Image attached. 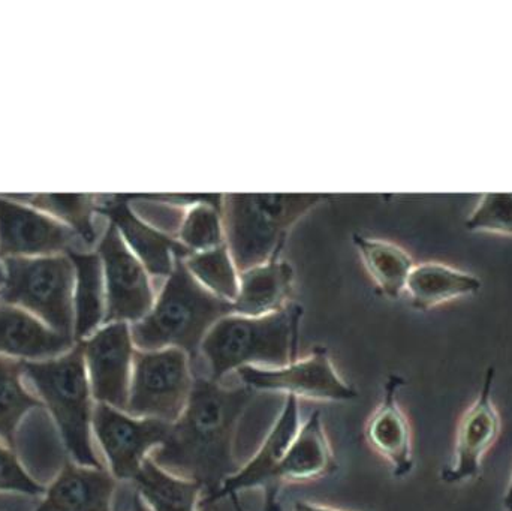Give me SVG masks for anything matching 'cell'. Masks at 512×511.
Returning a JSON list of instances; mask_svg holds the SVG:
<instances>
[{
	"mask_svg": "<svg viewBox=\"0 0 512 511\" xmlns=\"http://www.w3.org/2000/svg\"><path fill=\"white\" fill-rule=\"evenodd\" d=\"M255 395L243 384L230 387L195 377L185 411L153 453L159 467L203 486L201 507L242 467L236 458V435Z\"/></svg>",
	"mask_w": 512,
	"mask_h": 511,
	"instance_id": "cell-1",
	"label": "cell"
},
{
	"mask_svg": "<svg viewBox=\"0 0 512 511\" xmlns=\"http://www.w3.org/2000/svg\"><path fill=\"white\" fill-rule=\"evenodd\" d=\"M303 309L289 303L273 314H230L207 333L200 356L207 377L224 383L243 368H280L298 359V338Z\"/></svg>",
	"mask_w": 512,
	"mask_h": 511,
	"instance_id": "cell-2",
	"label": "cell"
},
{
	"mask_svg": "<svg viewBox=\"0 0 512 511\" xmlns=\"http://www.w3.org/2000/svg\"><path fill=\"white\" fill-rule=\"evenodd\" d=\"M230 314H234L233 303L201 287L186 269L185 258H177L149 314L131 324L132 338L137 350L176 348L185 351L194 362L207 333Z\"/></svg>",
	"mask_w": 512,
	"mask_h": 511,
	"instance_id": "cell-3",
	"label": "cell"
},
{
	"mask_svg": "<svg viewBox=\"0 0 512 511\" xmlns=\"http://www.w3.org/2000/svg\"><path fill=\"white\" fill-rule=\"evenodd\" d=\"M322 200L321 194L224 195L225 245L240 273L276 260L289 230Z\"/></svg>",
	"mask_w": 512,
	"mask_h": 511,
	"instance_id": "cell-4",
	"label": "cell"
},
{
	"mask_svg": "<svg viewBox=\"0 0 512 511\" xmlns=\"http://www.w3.org/2000/svg\"><path fill=\"white\" fill-rule=\"evenodd\" d=\"M23 371L53 414L74 461L81 467L102 468L92 446L95 405L80 342L54 359L23 360Z\"/></svg>",
	"mask_w": 512,
	"mask_h": 511,
	"instance_id": "cell-5",
	"label": "cell"
},
{
	"mask_svg": "<svg viewBox=\"0 0 512 511\" xmlns=\"http://www.w3.org/2000/svg\"><path fill=\"white\" fill-rule=\"evenodd\" d=\"M2 302L74 338L75 267L69 254L3 260ZM75 339V338H74Z\"/></svg>",
	"mask_w": 512,
	"mask_h": 511,
	"instance_id": "cell-6",
	"label": "cell"
},
{
	"mask_svg": "<svg viewBox=\"0 0 512 511\" xmlns=\"http://www.w3.org/2000/svg\"><path fill=\"white\" fill-rule=\"evenodd\" d=\"M192 359L182 350H137L126 413L174 423L194 389Z\"/></svg>",
	"mask_w": 512,
	"mask_h": 511,
	"instance_id": "cell-7",
	"label": "cell"
},
{
	"mask_svg": "<svg viewBox=\"0 0 512 511\" xmlns=\"http://www.w3.org/2000/svg\"><path fill=\"white\" fill-rule=\"evenodd\" d=\"M96 252L104 270V324H135L143 320L158 294L152 275L129 249L113 224L108 225Z\"/></svg>",
	"mask_w": 512,
	"mask_h": 511,
	"instance_id": "cell-8",
	"label": "cell"
},
{
	"mask_svg": "<svg viewBox=\"0 0 512 511\" xmlns=\"http://www.w3.org/2000/svg\"><path fill=\"white\" fill-rule=\"evenodd\" d=\"M236 375L255 393H280L285 398L319 402H352L358 398L357 389L336 371L330 354L322 347L280 368H243Z\"/></svg>",
	"mask_w": 512,
	"mask_h": 511,
	"instance_id": "cell-9",
	"label": "cell"
},
{
	"mask_svg": "<svg viewBox=\"0 0 512 511\" xmlns=\"http://www.w3.org/2000/svg\"><path fill=\"white\" fill-rule=\"evenodd\" d=\"M170 423L131 416L110 405L96 404L92 429L116 480L134 482L147 459L162 447Z\"/></svg>",
	"mask_w": 512,
	"mask_h": 511,
	"instance_id": "cell-10",
	"label": "cell"
},
{
	"mask_svg": "<svg viewBox=\"0 0 512 511\" xmlns=\"http://www.w3.org/2000/svg\"><path fill=\"white\" fill-rule=\"evenodd\" d=\"M80 344L96 404L126 411L137 353L131 324H104Z\"/></svg>",
	"mask_w": 512,
	"mask_h": 511,
	"instance_id": "cell-11",
	"label": "cell"
},
{
	"mask_svg": "<svg viewBox=\"0 0 512 511\" xmlns=\"http://www.w3.org/2000/svg\"><path fill=\"white\" fill-rule=\"evenodd\" d=\"M77 240L74 230L47 213L0 195V260L71 254Z\"/></svg>",
	"mask_w": 512,
	"mask_h": 511,
	"instance_id": "cell-12",
	"label": "cell"
},
{
	"mask_svg": "<svg viewBox=\"0 0 512 511\" xmlns=\"http://www.w3.org/2000/svg\"><path fill=\"white\" fill-rule=\"evenodd\" d=\"M495 377V368L487 369L480 395L460 419L456 438V462L441 471V480L447 485L477 479L484 456L499 440L502 422L492 399Z\"/></svg>",
	"mask_w": 512,
	"mask_h": 511,
	"instance_id": "cell-13",
	"label": "cell"
},
{
	"mask_svg": "<svg viewBox=\"0 0 512 511\" xmlns=\"http://www.w3.org/2000/svg\"><path fill=\"white\" fill-rule=\"evenodd\" d=\"M336 470V456L325 432L321 411H313L298 429L271 477L268 491L264 494V511H282L277 498L283 485L324 479Z\"/></svg>",
	"mask_w": 512,
	"mask_h": 511,
	"instance_id": "cell-14",
	"label": "cell"
},
{
	"mask_svg": "<svg viewBox=\"0 0 512 511\" xmlns=\"http://www.w3.org/2000/svg\"><path fill=\"white\" fill-rule=\"evenodd\" d=\"M300 426V399L286 396L279 416L259 444L255 455L242 465L240 470L203 504V507L221 500H228L233 495H239L240 492L251 491V489H262L265 494L274 471L282 462Z\"/></svg>",
	"mask_w": 512,
	"mask_h": 511,
	"instance_id": "cell-15",
	"label": "cell"
},
{
	"mask_svg": "<svg viewBox=\"0 0 512 511\" xmlns=\"http://www.w3.org/2000/svg\"><path fill=\"white\" fill-rule=\"evenodd\" d=\"M405 383L400 375H388L381 402L364 426L367 444L388 462L396 479H403L414 470L411 423L397 398Z\"/></svg>",
	"mask_w": 512,
	"mask_h": 511,
	"instance_id": "cell-16",
	"label": "cell"
},
{
	"mask_svg": "<svg viewBox=\"0 0 512 511\" xmlns=\"http://www.w3.org/2000/svg\"><path fill=\"white\" fill-rule=\"evenodd\" d=\"M98 203L96 212L107 215L111 224L119 230L132 252L137 255L153 279H165L173 272L177 258H186L191 252L177 239L159 233L141 221L123 197H108Z\"/></svg>",
	"mask_w": 512,
	"mask_h": 511,
	"instance_id": "cell-17",
	"label": "cell"
},
{
	"mask_svg": "<svg viewBox=\"0 0 512 511\" xmlns=\"http://www.w3.org/2000/svg\"><path fill=\"white\" fill-rule=\"evenodd\" d=\"M75 344L74 338L54 332L29 312L0 300V356L38 362L62 356Z\"/></svg>",
	"mask_w": 512,
	"mask_h": 511,
	"instance_id": "cell-18",
	"label": "cell"
},
{
	"mask_svg": "<svg viewBox=\"0 0 512 511\" xmlns=\"http://www.w3.org/2000/svg\"><path fill=\"white\" fill-rule=\"evenodd\" d=\"M116 485L104 468L66 464L36 511H113Z\"/></svg>",
	"mask_w": 512,
	"mask_h": 511,
	"instance_id": "cell-19",
	"label": "cell"
},
{
	"mask_svg": "<svg viewBox=\"0 0 512 511\" xmlns=\"http://www.w3.org/2000/svg\"><path fill=\"white\" fill-rule=\"evenodd\" d=\"M294 269L288 261L271 260L240 273V290L234 300V314H273L289 305Z\"/></svg>",
	"mask_w": 512,
	"mask_h": 511,
	"instance_id": "cell-20",
	"label": "cell"
},
{
	"mask_svg": "<svg viewBox=\"0 0 512 511\" xmlns=\"http://www.w3.org/2000/svg\"><path fill=\"white\" fill-rule=\"evenodd\" d=\"M481 285V279L472 273L448 264L423 263L412 269L405 291L414 308L427 311L462 297L474 296L481 290Z\"/></svg>",
	"mask_w": 512,
	"mask_h": 511,
	"instance_id": "cell-21",
	"label": "cell"
},
{
	"mask_svg": "<svg viewBox=\"0 0 512 511\" xmlns=\"http://www.w3.org/2000/svg\"><path fill=\"white\" fill-rule=\"evenodd\" d=\"M75 267L74 338L84 341L104 324L105 282L98 252H71Z\"/></svg>",
	"mask_w": 512,
	"mask_h": 511,
	"instance_id": "cell-22",
	"label": "cell"
},
{
	"mask_svg": "<svg viewBox=\"0 0 512 511\" xmlns=\"http://www.w3.org/2000/svg\"><path fill=\"white\" fill-rule=\"evenodd\" d=\"M134 483L150 511H198L204 498L200 483L159 467L152 458L147 459Z\"/></svg>",
	"mask_w": 512,
	"mask_h": 511,
	"instance_id": "cell-23",
	"label": "cell"
},
{
	"mask_svg": "<svg viewBox=\"0 0 512 511\" xmlns=\"http://www.w3.org/2000/svg\"><path fill=\"white\" fill-rule=\"evenodd\" d=\"M27 206L47 213L51 218L65 224L86 243L93 245L96 240L95 216L96 197L83 194H35L9 195Z\"/></svg>",
	"mask_w": 512,
	"mask_h": 511,
	"instance_id": "cell-24",
	"label": "cell"
},
{
	"mask_svg": "<svg viewBox=\"0 0 512 511\" xmlns=\"http://www.w3.org/2000/svg\"><path fill=\"white\" fill-rule=\"evenodd\" d=\"M358 248L370 275L387 296L399 297L405 291L406 282L415 264L411 255L385 240L360 239Z\"/></svg>",
	"mask_w": 512,
	"mask_h": 511,
	"instance_id": "cell-25",
	"label": "cell"
},
{
	"mask_svg": "<svg viewBox=\"0 0 512 511\" xmlns=\"http://www.w3.org/2000/svg\"><path fill=\"white\" fill-rule=\"evenodd\" d=\"M186 269L213 296L234 303L240 290V270L227 245L195 252L185 258Z\"/></svg>",
	"mask_w": 512,
	"mask_h": 511,
	"instance_id": "cell-26",
	"label": "cell"
},
{
	"mask_svg": "<svg viewBox=\"0 0 512 511\" xmlns=\"http://www.w3.org/2000/svg\"><path fill=\"white\" fill-rule=\"evenodd\" d=\"M23 362L0 356V440L14 449V434L27 411L41 407L21 384Z\"/></svg>",
	"mask_w": 512,
	"mask_h": 511,
	"instance_id": "cell-27",
	"label": "cell"
},
{
	"mask_svg": "<svg viewBox=\"0 0 512 511\" xmlns=\"http://www.w3.org/2000/svg\"><path fill=\"white\" fill-rule=\"evenodd\" d=\"M177 240L191 254L225 245L222 207L204 201L189 204Z\"/></svg>",
	"mask_w": 512,
	"mask_h": 511,
	"instance_id": "cell-28",
	"label": "cell"
},
{
	"mask_svg": "<svg viewBox=\"0 0 512 511\" xmlns=\"http://www.w3.org/2000/svg\"><path fill=\"white\" fill-rule=\"evenodd\" d=\"M471 233L512 237V194H486L466 221Z\"/></svg>",
	"mask_w": 512,
	"mask_h": 511,
	"instance_id": "cell-29",
	"label": "cell"
},
{
	"mask_svg": "<svg viewBox=\"0 0 512 511\" xmlns=\"http://www.w3.org/2000/svg\"><path fill=\"white\" fill-rule=\"evenodd\" d=\"M129 207L149 227L155 228L165 236L177 239L189 204L146 198V200H137L129 204Z\"/></svg>",
	"mask_w": 512,
	"mask_h": 511,
	"instance_id": "cell-30",
	"label": "cell"
},
{
	"mask_svg": "<svg viewBox=\"0 0 512 511\" xmlns=\"http://www.w3.org/2000/svg\"><path fill=\"white\" fill-rule=\"evenodd\" d=\"M0 491L20 492L26 495L45 494L44 488L33 482L18 464L11 450L0 446Z\"/></svg>",
	"mask_w": 512,
	"mask_h": 511,
	"instance_id": "cell-31",
	"label": "cell"
},
{
	"mask_svg": "<svg viewBox=\"0 0 512 511\" xmlns=\"http://www.w3.org/2000/svg\"><path fill=\"white\" fill-rule=\"evenodd\" d=\"M292 511H346L334 509V507L322 506V504L312 503V501H297Z\"/></svg>",
	"mask_w": 512,
	"mask_h": 511,
	"instance_id": "cell-32",
	"label": "cell"
},
{
	"mask_svg": "<svg viewBox=\"0 0 512 511\" xmlns=\"http://www.w3.org/2000/svg\"><path fill=\"white\" fill-rule=\"evenodd\" d=\"M131 511H150L149 507L144 504V501L141 500L140 495L135 492L134 500H132Z\"/></svg>",
	"mask_w": 512,
	"mask_h": 511,
	"instance_id": "cell-33",
	"label": "cell"
},
{
	"mask_svg": "<svg viewBox=\"0 0 512 511\" xmlns=\"http://www.w3.org/2000/svg\"><path fill=\"white\" fill-rule=\"evenodd\" d=\"M504 509L505 511H512V477L510 485H508L507 494H505Z\"/></svg>",
	"mask_w": 512,
	"mask_h": 511,
	"instance_id": "cell-34",
	"label": "cell"
},
{
	"mask_svg": "<svg viewBox=\"0 0 512 511\" xmlns=\"http://www.w3.org/2000/svg\"><path fill=\"white\" fill-rule=\"evenodd\" d=\"M228 500H230L231 504H233L234 510L246 511L245 509H243L242 503H240L239 495H233V497L228 498Z\"/></svg>",
	"mask_w": 512,
	"mask_h": 511,
	"instance_id": "cell-35",
	"label": "cell"
},
{
	"mask_svg": "<svg viewBox=\"0 0 512 511\" xmlns=\"http://www.w3.org/2000/svg\"><path fill=\"white\" fill-rule=\"evenodd\" d=\"M5 284V269H3L2 260H0V288Z\"/></svg>",
	"mask_w": 512,
	"mask_h": 511,
	"instance_id": "cell-36",
	"label": "cell"
},
{
	"mask_svg": "<svg viewBox=\"0 0 512 511\" xmlns=\"http://www.w3.org/2000/svg\"><path fill=\"white\" fill-rule=\"evenodd\" d=\"M0 300H2V288H0Z\"/></svg>",
	"mask_w": 512,
	"mask_h": 511,
	"instance_id": "cell-37",
	"label": "cell"
}]
</instances>
